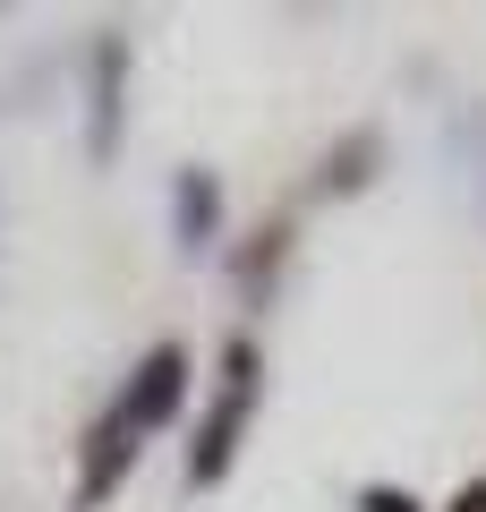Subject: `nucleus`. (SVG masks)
<instances>
[{
	"label": "nucleus",
	"mask_w": 486,
	"mask_h": 512,
	"mask_svg": "<svg viewBox=\"0 0 486 512\" xmlns=\"http://www.w3.org/2000/svg\"><path fill=\"white\" fill-rule=\"evenodd\" d=\"M180 393H188V359H180V350H145L137 376H128V393L111 402V419H120L128 436H154V427H171Z\"/></svg>",
	"instance_id": "f257e3e1"
},
{
	"label": "nucleus",
	"mask_w": 486,
	"mask_h": 512,
	"mask_svg": "<svg viewBox=\"0 0 486 512\" xmlns=\"http://www.w3.org/2000/svg\"><path fill=\"white\" fill-rule=\"evenodd\" d=\"M248 402H256V350L239 342L231 350V384H222V402H214V419H205V436H197V487H214L222 470H231V444H239V427H248Z\"/></svg>",
	"instance_id": "f03ea898"
},
{
	"label": "nucleus",
	"mask_w": 486,
	"mask_h": 512,
	"mask_svg": "<svg viewBox=\"0 0 486 512\" xmlns=\"http://www.w3.org/2000/svg\"><path fill=\"white\" fill-rule=\"evenodd\" d=\"M128 461H137V436H128L120 419H103L86 436V470H77V504H94V495H111L128 478Z\"/></svg>",
	"instance_id": "7ed1b4c3"
},
{
	"label": "nucleus",
	"mask_w": 486,
	"mask_h": 512,
	"mask_svg": "<svg viewBox=\"0 0 486 512\" xmlns=\"http://www.w3.org/2000/svg\"><path fill=\"white\" fill-rule=\"evenodd\" d=\"M120 69H128V43L111 35L94 52V154H120Z\"/></svg>",
	"instance_id": "20e7f679"
},
{
	"label": "nucleus",
	"mask_w": 486,
	"mask_h": 512,
	"mask_svg": "<svg viewBox=\"0 0 486 512\" xmlns=\"http://www.w3.org/2000/svg\"><path fill=\"white\" fill-rule=\"evenodd\" d=\"M171 197H180V248H205V239H214V180H205V171H180Z\"/></svg>",
	"instance_id": "39448f33"
},
{
	"label": "nucleus",
	"mask_w": 486,
	"mask_h": 512,
	"mask_svg": "<svg viewBox=\"0 0 486 512\" xmlns=\"http://www.w3.org/2000/svg\"><path fill=\"white\" fill-rule=\"evenodd\" d=\"M376 154H384L376 137H350V146L333 154V171H324V188H359V180H367V163H376Z\"/></svg>",
	"instance_id": "423d86ee"
},
{
	"label": "nucleus",
	"mask_w": 486,
	"mask_h": 512,
	"mask_svg": "<svg viewBox=\"0 0 486 512\" xmlns=\"http://www.w3.org/2000/svg\"><path fill=\"white\" fill-rule=\"evenodd\" d=\"M359 512H418V504H410V495H393V487H367Z\"/></svg>",
	"instance_id": "0eeeda50"
},
{
	"label": "nucleus",
	"mask_w": 486,
	"mask_h": 512,
	"mask_svg": "<svg viewBox=\"0 0 486 512\" xmlns=\"http://www.w3.org/2000/svg\"><path fill=\"white\" fill-rule=\"evenodd\" d=\"M452 512H486V478H478V487H461V504H452Z\"/></svg>",
	"instance_id": "6e6552de"
}]
</instances>
